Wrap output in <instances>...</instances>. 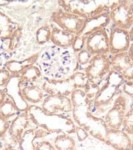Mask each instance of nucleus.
Instances as JSON below:
<instances>
[{"instance_id":"nucleus-1","label":"nucleus","mask_w":133,"mask_h":150,"mask_svg":"<svg viewBox=\"0 0 133 150\" xmlns=\"http://www.w3.org/2000/svg\"><path fill=\"white\" fill-rule=\"evenodd\" d=\"M70 98L73 107L72 112L73 122L85 129L89 135L105 142L107 128L103 119L95 117L91 113V101L84 89H75Z\"/></svg>"},{"instance_id":"nucleus-2","label":"nucleus","mask_w":133,"mask_h":150,"mask_svg":"<svg viewBox=\"0 0 133 150\" xmlns=\"http://www.w3.org/2000/svg\"><path fill=\"white\" fill-rule=\"evenodd\" d=\"M123 81H125L119 75L111 70L104 83L102 81V84L99 85L100 91L95 100L91 102L92 114L103 119L120 93L118 90L122 87Z\"/></svg>"},{"instance_id":"nucleus-3","label":"nucleus","mask_w":133,"mask_h":150,"mask_svg":"<svg viewBox=\"0 0 133 150\" xmlns=\"http://www.w3.org/2000/svg\"><path fill=\"white\" fill-rule=\"evenodd\" d=\"M31 120L37 126L45 129L50 134L75 133V125L73 120L66 115H48L42 108L31 105L27 110Z\"/></svg>"},{"instance_id":"nucleus-4","label":"nucleus","mask_w":133,"mask_h":150,"mask_svg":"<svg viewBox=\"0 0 133 150\" xmlns=\"http://www.w3.org/2000/svg\"><path fill=\"white\" fill-rule=\"evenodd\" d=\"M118 2L119 1H59L58 4L64 11L87 19L109 13Z\"/></svg>"},{"instance_id":"nucleus-5","label":"nucleus","mask_w":133,"mask_h":150,"mask_svg":"<svg viewBox=\"0 0 133 150\" xmlns=\"http://www.w3.org/2000/svg\"><path fill=\"white\" fill-rule=\"evenodd\" d=\"M132 100L124 91L120 92L103 119L107 129H121L126 113Z\"/></svg>"},{"instance_id":"nucleus-6","label":"nucleus","mask_w":133,"mask_h":150,"mask_svg":"<svg viewBox=\"0 0 133 150\" xmlns=\"http://www.w3.org/2000/svg\"><path fill=\"white\" fill-rule=\"evenodd\" d=\"M51 18L63 30L76 35L81 32L87 22L86 18L69 13L61 8L53 12Z\"/></svg>"},{"instance_id":"nucleus-7","label":"nucleus","mask_w":133,"mask_h":150,"mask_svg":"<svg viewBox=\"0 0 133 150\" xmlns=\"http://www.w3.org/2000/svg\"><path fill=\"white\" fill-rule=\"evenodd\" d=\"M111 71L109 55L99 54L93 55L84 69L89 81L92 83L100 84Z\"/></svg>"},{"instance_id":"nucleus-8","label":"nucleus","mask_w":133,"mask_h":150,"mask_svg":"<svg viewBox=\"0 0 133 150\" xmlns=\"http://www.w3.org/2000/svg\"><path fill=\"white\" fill-rule=\"evenodd\" d=\"M37 127L31 120L28 111L22 112L11 121L10 127L6 136H8L10 144L9 146L15 147L19 146L25 133L29 129Z\"/></svg>"},{"instance_id":"nucleus-9","label":"nucleus","mask_w":133,"mask_h":150,"mask_svg":"<svg viewBox=\"0 0 133 150\" xmlns=\"http://www.w3.org/2000/svg\"><path fill=\"white\" fill-rule=\"evenodd\" d=\"M109 18L116 27L129 30L133 25V1H119L110 11Z\"/></svg>"},{"instance_id":"nucleus-10","label":"nucleus","mask_w":133,"mask_h":150,"mask_svg":"<svg viewBox=\"0 0 133 150\" xmlns=\"http://www.w3.org/2000/svg\"><path fill=\"white\" fill-rule=\"evenodd\" d=\"M42 109L48 115H65L72 112L73 107L69 96L48 95L43 99Z\"/></svg>"},{"instance_id":"nucleus-11","label":"nucleus","mask_w":133,"mask_h":150,"mask_svg":"<svg viewBox=\"0 0 133 150\" xmlns=\"http://www.w3.org/2000/svg\"><path fill=\"white\" fill-rule=\"evenodd\" d=\"M85 49L93 55L110 54L109 35L106 28L94 31L87 36Z\"/></svg>"},{"instance_id":"nucleus-12","label":"nucleus","mask_w":133,"mask_h":150,"mask_svg":"<svg viewBox=\"0 0 133 150\" xmlns=\"http://www.w3.org/2000/svg\"><path fill=\"white\" fill-rule=\"evenodd\" d=\"M111 70L115 71L126 82L133 81V61L128 52L111 55Z\"/></svg>"},{"instance_id":"nucleus-13","label":"nucleus","mask_w":133,"mask_h":150,"mask_svg":"<svg viewBox=\"0 0 133 150\" xmlns=\"http://www.w3.org/2000/svg\"><path fill=\"white\" fill-rule=\"evenodd\" d=\"M129 30L113 26L109 33L110 54L115 55L120 53L128 52L130 46Z\"/></svg>"},{"instance_id":"nucleus-14","label":"nucleus","mask_w":133,"mask_h":150,"mask_svg":"<svg viewBox=\"0 0 133 150\" xmlns=\"http://www.w3.org/2000/svg\"><path fill=\"white\" fill-rule=\"evenodd\" d=\"M42 87L48 95L69 96L75 89L69 77L65 79H47L43 82Z\"/></svg>"},{"instance_id":"nucleus-15","label":"nucleus","mask_w":133,"mask_h":150,"mask_svg":"<svg viewBox=\"0 0 133 150\" xmlns=\"http://www.w3.org/2000/svg\"><path fill=\"white\" fill-rule=\"evenodd\" d=\"M104 142L115 150H130L132 139L122 129H107Z\"/></svg>"},{"instance_id":"nucleus-16","label":"nucleus","mask_w":133,"mask_h":150,"mask_svg":"<svg viewBox=\"0 0 133 150\" xmlns=\"http://www.w3.org/2000/svg\"><path fill=\"white\" fill-rule=\"evenodd\" d=\"M11 80L13 86H12L11 81H9L8 86H6L7 96L13 100L21 112H25L30 108V105L21 94L20 88L19 86V76H13L11 77Z\"/></svg>"},{"instance_id":"nucleus-17","label":"nucleus","mask_w":133,"mask_h":150,"mask_svg":"<svg viewBox=\"0 0 133 150\" xmlns=\"http://www.w3.org/2000/svg\"><path fill=\"white\" fill-rule=\"evenodd\" d=\"M50 134L44 128L37 126L27 131L19 144L21 150H35L34 141L37 138H43Z\"/></svg>"},{"instance_id":"nucleus-18","label":"nucleus","mask_w":133,"mask_h":150,"mask_svg":"<svg viewBox=\"0 0 133 150\" xmlns=\"http://www.w3.org/2000/svg\"><path fill=\"white\" fill-rule=\"evenodd\" d=\"M39 56V54H35L21 61L9 60L6 63L5 67L12 76H19V75L23 71L35 64L37 61Z\"/></svg>"},{"instance_id":"nucleus-19","label":"nucleus","mask_w":133,"mask_h":150,"mask_svg":"<svg viewBox=\"0 0 133 150\" xmlns=\"http://www.w3.org/2000/svg\"><path fill=\"white\" fill-rule=\"evenodd\" d=\"M19 88L21 96L27 103L37 104L44 99V91L39 85L29 83Z\"/></svg>"},{"instance_id":"nucleus-20","label":"nucleus","mask_w":133,"mask_h":150,"mask_svg":"<svg viewBox=\"0 0 133 150\" xmlns=\"http://www.w3.org/2000/svg\"><path fill=\"white\" fill-rule=\"evenodd\" d=\"M109 13H105L103 15L87 19L85 25L81 33L78 35L87 36L91 33L101 29L105 28L110 22Z\"/></svg>"},{"instance_id":"nucleus-21","label":"nucleus","mask_w":133,"mask_h":150,"mask_svg":"<svg viewBox=\"0 0 133 150\" xmlns=\"http://www.w3.org/2000/svg\"><path fill=\"white\" fill-rule=\"evenodd\" d=\"M75 36L76 35L66 32L57 25H51V41L57 46L64 48L71 47Z\"/></svg>"},{"instance_id":"nucleus-22","label":"nucleus","mask_w":133,"mask_h":150,"mask_svg":"<svg viewBox=\"0 0 133 150\" xmlns=\"http://www.w3.org/2000/svg\"><path fill=\"white\" fill-rule=\"evenodd\" d=\"M19 30L18 23H14L8 16L0 11V38L11 39Z\"/></svg>"},{"instance_id":"nucleus-23","label":"nucleus","mask_w":133,"mask_h":150,"mask_svg":"<svg viewBox=\"0 0 133 150\" xmlns=\"http://www.w3.org/2000/svg\"><path fill=\"white\" fill-rule=\"evenodd\" d=\"M70 134L63 132L57 134L53 142L55 148L57 150H76L77 141Z\"/></svg>"},{"instance_id":"nucleus-24","label":"nucleus","mask_w":133,"mask_h":150,"mask_svg":"<svg viewBox=\"0 0 133 150\" xmlns=\"http://www.w3.org/2000/svg\"><path fill=\"white\" fill-rule=\"evenodd\" d=\"M42 71L38 67L31 66L23 71L19 76V86L21 87L26 84L33 83L40 79Z\"/></svg>"},{"instance_id":"nucleus-25","label":"nucleus","mask_w":133,"mask_h":150,"mask_svg":"<svg viewBox=\"0 0 133 150\" xmlns=\"http://www.w3.org/2000/svg\"><path fill=\"white\" fill-rule=\"evenodd\" d=\"M20 111L17 107L15 103L11 98L7 96L6 100H5L4 103L0 107V113L3 115L5 117L10 119L13 116L16 117L20 113Z\"/></svg>"},{"instance_id":"nucleus-26","label":"nucleus","mask_w":133,"mask_h":150,"mask_svg":"<svg viewBox=\"0 0 133 150\" xmlns=\"http://www.w3.org/2000/svg\"><path fill=\"white\" fill-rule=\"evenodd\" d=\"M75 89H84L89 83V79L84 72L77 71L69 77Z\"/></svg>"},{"instance_id":"nucleus-27","label":"nucleus","mask_w":133,"mask_h":150,"mask_svg":"<svg viewBox=\"0 0 133 150\" xmlns=\"http://www.w3.org/2000/svg\"><path fill=\"white\" fill-rule=\"evenodd\" d=\"M51 26L45 24L39 28L36 31V40L39 44H44L51 40Z\"/></svg>"},{"instance_id":"nucleus-28","label":"nucleus","mask_w":133,"mask_h":150,"mask_svg":"<svg viewBox=\"0 0 133 150\" xmlns=\"http://www.w3.org/2000/svg\"><path fill=\"white\" fill-rule=\"evenodd\" d=\"M121 129L129 135H133V101L126 113Z\"/></svg>"},{"instance_id":"nucleus-29","label":"nucleus","mask_w":133,"mask_h":150,"mask_svg":"<svg viewBox=\"0 0 133 150\" xmlns=\"http://www.w3.org/2000/svg\"><path fill=\"white\" fill-rule=\"evenodd\" d=\"M84 90L85 91L89 101L91 102V101L95 100L96 96H97L99 91H100V86H99V84L92 83L89 82L88 85L84 88Z\"/></svg>"},{"instance_id":"nucleus-30","label":"nucleus","mask_w":133,"mask_h":150,"mask_svg":"<svg viewBox=\"0 0 133 150\" xmlns=\"http://www.w3.org/2000/svg\"><path fill=\"white\" fill-rule=\"evenodd\" d=\"M87 38V36L77 35L71 46L72 50L75 52L79 53L81 50H83L84 48H85Z\"/></svg>"},{"instance_id":"nucleus-31","label":"nucleus","mask_w":133,"mask_h":150,"mask_svg":"<svg viewBox=\"0 0 133 150\" xmlns=\"http://www.w3.org/2000/svg\"><path fill=\"white\" fill-rule=\"evenodd\" d=\"M11 122L0 113V139H4L10 127Z\"/></svg>"},{"instance_id":"nucleus-32","label":"nucleus","mask_w":133,"mask_h":150,"mask_svg":"<svg viewBox=\"0 0 133 150\" xmlns=\"http://www.w3.org/2000/svg\"><path fill=\"white\" fill-rule=\"evenodd\" d=\"M34 144L35 146V150H57L53 143L47 139L38 141L37 139H36L34 141Z\"/></svg>"},{"instance_id":"nucleus-33","label":"nucleus","mask_w":133,"mask_h":150,"mask_svg":"<svg viewBox=\"0 0 133 150\" xmlns=\"http://www.w3.org/2000/svg\"><path fill=\"white\" fill-rule=\"evenodd\" d=\"M93 55L90 54L85 48L77 53V61L81 66H86L89 64Z\"/></svg>"},{"instance_id":"nucleus-34","label":"nucleus","mask_w":133,"mask_h":150,"mask_svg":"<svg viewBox=\"0 0 133 150\" xmlns=\"http://www.w3.org/2000/svg\"><path fill=\"white\" fill-rule=\"evenodd\" d=\"M11 79V75L6 68H0V88L6 87Z\"/></svg>"},{"instance_id":"nucleus-35","label":"nucleus","mask_w":133,"mask_h":150,"mask_svg":"<svg viewBox=\"0 0 133 150\" xmlns=\"http://www.w3.org/2000/svg\"><path fill=\"white\" fill-rule=\"evenodd\" d=\"M75 133L77 135V138L79 142H84L88 138L89 136V133L84 129L83 127L75 125Z\"/></svg>"},{"instance_id":"nucleus-36","label":"nucleus","mask_w":133,"mask_h":150,"mask_svg":"<svg viewBox=\"0 0 133 150\" xmlns=\"http://www.w3.org/2000/svg\"><path fill=\"white\" fill-rule=\"evenodd\" d=\"M123 91L125 93L130 97L133 101V81L126 82L122 86Z\"/></svg>"},{"instance_id":"nucleus-37","label":"nucleus","mask_w":133,"mask_h":150,"mask_svg":"<svg viewBox=\"0 0 133 150\" xmlns=\"http://www.w3.org/2000/svg\"><path fill=\"white\" fill-rule=\"evenodd\" d=\"M7 96H7L6 90L0 88V107H1L2 104L4 103L5 100H6Z\"/></svg>"},{"instance_id":"nucleus-38","label":"nucleus","mask_w":133,"mask_h":150,"mask_svg":"<svg viewBox=\"0 0 133 150\" xmlns=\"http://www.w3.org/2000/svg\"><path fill=\"white\" fill-rule=\"evenodd\" d=\"M128 54H129L130 57L131 58L133 61V43H130V46L129 51H128Z\"/></svg>"},{"instance_id":"nucleus-39","label":"nucleus","mask_w":133,"mask_h":150,"mask_svg":"<svg viewBox=\"0 0 133 150\" xmlns=\"http://www.w3.org/2000/svg\"><path fill=\"white\" fill-rule=\"evenodd\" d=\"M129 32L130 42H131L132 43H133V25L132 26V28L129 30Z\"/></svg>"},{"instance_id":"nucleus-40","label":"nucleus","mask_w":133,"mask_h":150,"mask_svg":"<svg viewBox=\"0 0 133 150\" xmlns=\"http://www.w3.org/2000/svg\"><path fill=\"white\" fill-rule=\"evenodd\" d=\"M130 150H133V139H132V144H131V147H130Z\"/></svg>"}]
</instances>
